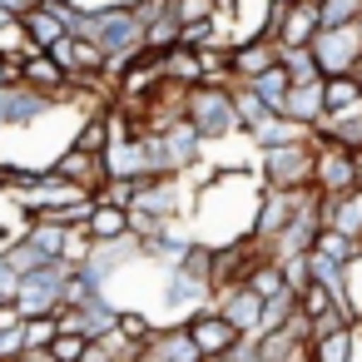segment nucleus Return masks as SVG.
<instances>
[{
    "instance_id": "obj_1",
    "label": "nucleus",
    "mask_w": 362,
    "mask_h": 362,
    "mask_svg": "<svg viewBox=\"0 0 362 362\" xmlns=\"http://www.w3.org/2000/svg\"><path fill=\"white\" fill-rule=\"evenodd\" d=\"M184 119L199 129V139H204V144L238 134L233 95H228V85H218V80H199V85H189V95H184Z\"/></svg>"
},
{
    "instance_id": "obj_2",
    "label": "nucleus",
    "mask_w": 362,
    "mask_h": 362,
    "mask_svg": "<svg viewBox=\"0 0 362 362\" xmlns=\"http://www.w3.org/2000/svg\"><path fill=\"white\" fill-rule=\"evenodd\" d=\"M258 189H313V144L293 139V144H273L258 149Z\"/></svg>"
},
{
    "instance_id": "obj_3",
    "label": "nucleus",
    "mask_w": 362,
    "mask_h": 362,
    "mask_svg": "<svg viewBox=\"0 0 362 362\" xmlns=\"http://www.w3.org/2000/svg\"><path fill=\"white\" fill-rule=\"evenodd\" d=\"M313 60H317V75H347L362 55V21L352 25H322L313 40H308Z\"/></svg>"
},
{
    "instance_id": "obj_4",
    "label": "nucleus",
    "mask_w": 362,
    "mask_h": 362,
    "mask_svg": "<svg viewBox=\"0 0 362 362\" xmlns=\"http://www.w3.org/2000/svg\"><path fill=\"white\" fill-rule=\"evenodd\" d=\"M313 189L337 199L347 189H362V169L352 159V149H337V144H317L313 149Z\"/></svg>"
},
{
    "instance_id": "obj_5",
    "label": "nucleus",
    "mask_w": 362,
    "mask_h": 362,
    "mask_svg": "<svg viewBox=\"0 0 362 362\" xmlns=\"http://www.w3.org/2000/svg\"><path fill=\"white\" fill-rule=\"evenodd\" d=\"M184 327H189L194 347L204 352V362H209V357H223V352L233 347V337H238V327H233L218 308H199V313H189Z\"/></svg>"
},
{
    "instance_id": "obj_6",
    "label": "nucleus",
    "mask_w": 362,
    "mask_h": 362,
    "mask_svg": "<svg viewBox=\"0 0 362 362\" xmlns=\"http://www.w3.org/2000/svg\"><path fill=\"white\" fill-rule=\"evenodd\" d=\"M50 174H60V179L80 184L85 194H95V189L110 179V169H105V154H90V149H75V144H65V149L55 154Z\"/></svg>"
},
{
    "instance_id": "obj_7",
    "label": "nucleus",
    "mask_w": 362,
    "mask_h": 362,
    "mask_svg": "<svg viewBox=\"0 0 362 362\" xmlns=\"http://www.w3.org/2000/svg\"><path fill=\"white\" fill-rule=\"evenodd\" d=\"M273 115H288L293 124H313V119H322L327 115V105H322V75L317 80H288V90H283V100H278V110Z\"/></svg>"
},
{
    "instance_id": "obj_8",
    "label": "nucleus",
    "mask_w": 362,
    "mask_h": 362,
    "mask_svg": "<svg viewBox=\"0 0 362 362\" xmlns=\"http://www.w3.org/2000/svg\"><path fill=\"white\" fill-rule=\"evenodd\" d=\"M268 65H278V45H273L268 35H243V40L228 45V75H233V80H253V75H263Z\"/></svg>"
},
{
    "instance_id": "obj_9",
    "label": "nucleus",
    "mask_w": 362,
    "mask_h": 362,
    "mask_svg": "<svg viewBox=\"0 0 362 362\" xmlns=\"http://www.w3.org/2000/svg\"><path fill=\"white\" fill-rule=\"evenodd\" d=\"M214 308L238 327V332H258V313H263V298L248 288V283H228V288H214Z\"/></svg>"
},
{
    "instance_id": "obj_10",
    "label": "nucleus",
    "mask_w": 362,
    "mask_h": 362,
    "mask_svg": "<svg viewBox=\"0 0 362 362\" xmlns=\"http://www.w3.org/2000/svg\"><path fill=\"white\" fill-rule=\"evenodd\" d=\"M317 35V0H293L273 25V45H308Z\"/></svg>"
},
{
    "instance_id": "obj_11",
    "label": "nucleus",
    "mask_w": 362,
    "mask_h": 362,
    "mask_svg": "<svg viewBox=\"0 0 362 362\" xmlns=\"http://www.w3.org/2000/svg\"><path fill=\"white\" fill-rule=\"evenodd\" d=\"M21 85L45 90V95H55V100H60V90H65V70H60L45 50H25V55H21Z\"/></svg>"
},
{
    "instance_id": "obj_12",
    "label": "nucleus",
    "mask_w": 362,
    "mask_h": 362,
    "mask_svg": "<svg viewBox=\"0 0 362 362\" xmlns=\"http://www.w3.org/2000/svg\"><path fill=\"white\" fill-rule=\"evenodd\" d=\"M243 139H248L253 149H273V144H293V139H308V129H303V124H293L288 115H273V110H268V115H263V119H258L253 129H243Z\"/></svg>"
},
{
    "instance_id": "obj_13",
    "label": "nucleus",
    "mask_w": 362,
    "mask_h": 362,
    "mask_svg": "<svg viewBox=\"0 0 362 362\" xmlns=\"http://www.w3.org/2000/svg\"><path fill=\"white\" fill-rule=\"evenodd\" d=\"M352 342H357V327H327L308 337V362H352Z\"/></svg>"
},
{
    "instance_id": "obj_14",
    "label": "nucleus",
    "mask_w": 362,
    "mask_h": 362,
    "mask_svg": "<svg viewBox=\"0 0 362 362\" xmlns=\"http://www.w3.org/2000/svg\"><path fill=\"white\" fill-rule=\"evenodd\" d=\"M159 75L164 80H174V85H199L204 80V70H199V50L194 45H169L164 55H159Z\"/></svg>"
},
{
    "instance_id": "obj_15",
    "label": "nucleus",
    "mask_w": 362,
    "mask_h": 362,
    "mask_svg": "<svg viewBox=\"0 0 362 362\" xmlns=\"http://www.w3.org/2000/svg\"><path fill=\"white\" fill-rule=\"evenodd\" d=\"M85 233L100 243V238H119V233H129V209L124 204H105V199H95L90 204V218H85Z\"/></svg>"
},
{
    "instance_id": "obj_16",
    "label": "nucleus",
    "mask_w": 362,
    "mask_h": 362,
    "mask_svg": "<svg viewBox=\"0 0 362 362\" xmlns=\"http://www.w3.org/2000/svg\"><path fill=\"white\" fill-rule=\"evenodd\" d=\"M313 253H322V258H332V263H347V268H352V263L362 258V238H352V233H342V228H327V223H322V228L313 233Z\"/></svg>"
},
{
    "instance_id": "obj_17",
    "label": "nucleus",
    "mask_w": 362,
    "mask_h": 362,
    "mask_svg": "<svg viewBox=\"0 0 362 362\" xmlns=\"http://www.w3.org/2000/svg\"><path fill=\"white\" fill-rule=\"evenodd\" d=\"M322 105H327V115L362 110V80H352V75H322Z\"/></svg>"
},
{
    "instance_id": "obj_18",
    "label": "nucleus",
    "mask_w": 362,
    "mask_h": 362,
    "mask_svg": "<svg viewBox=\"0 0 362 362\" xmlns=\"http://www.w3.org/2000/svg\"><path fill=\"white\" fill-rule=\"evenodd\" d=\"M21 30H25L30 50H50V45H55L60 35H70V30H65V25H60V21H55V16H50L45 6H30V11L21 16Z\"/></svg>"
},
{
    "instance_id": "obj_19",
    "label": "nucleus",
    "mask_w": 362,
    "mask_h": 362,
    "mask_svg": "<svg viewBox=\"0 0 362 362\" xmlns=\"http://www.w3.org/2000/svg\"><path fill=\"white\" fill-rule=\"evenodd\" d=\"M228 95H233V119H238V134H243V129H253V124L268 115V105H263V100L243 85V80H233V85H228Z\"/></svg>"
},
{
    "instance_id": "obj_20",
    "label": "nucleus",
    "mask_w": 362,
    "mask_h": 362,
    "mask_svg": "<svg viewBox=\"0 0 362 362\" xmlns=\"http://www.w3.org/2000/svg\"><path fill=\"white\" fill-rule=\"evenodd\" d=\"M139 45H144V50H154V55H164L169 45H179V21H174L169 11H164V16H154V21H144Z\"/></svg>"
},
{
    "instance_id": "obj_21",
    "label": "nucleus",
    "mask_w": 362,
    "mask_h": 362,
    "mask_svg": "<svg viewBox=\"0 0 362 362\" xmlns=\"http://www.w3.org/2000/svg\"><path fill=\"white\" fill-rule=\"evenodd\" d=\"M0 258H6V268H16L21 278H25L30 268H40V263H50V258H45V253H40V248H35V243H30L25 233H21V238H11L6 248H0Z\"/></svg>"
},
{
    "instance_id": "obj_22",
    "label": "nucleus",
    "mask_w": 362,
    "mask_h": 362,
    "mask_svg": "<svg viewBox=\"0 0 362 362\" xmlns=\"http://www.w3.org/2000/svg\"><path fill=\"white\" fill-rule=\"evenodd\" d=\"M243 85H248L268 110H278V100H283V90H288V70H283V65H268L263 75H253V80H243Z\"/></svg>"
},
{
    "instance_id": "obj_23",
    "label": "nucleus",
    "mask_w": 362,
    "mask_h": 362,
    "mask_svg": "<svg viewBox=\"0 0 362 362\" xmlns=\"http://www.w3.org/2000/svg\"><path fill=\"white\" fill-rule=\"evenodd\" d=\"M278 65L288 70V80H317V60L308 45H278Z\"/></svg>"
},
{
    "instance_id": "obj_24",
    "label": "nucleus",
    "mask_w": 362,
    "mask_h": 362,
    "mask_svg": "<svg viewBox=\"0 0 362 362\" xmlns=\"http://www.w3.org/2000/svg\"><path fill=\"white\" fill-rule=\"evenodd\" d=\"M70 144H75V149H90V154H100V149L110 144V115H85Z\"/></svg>"
},
{
    "instance_id": "obj_25",
    "label": "nucleus",
    "mask_w": 362,
    "mask_h": 362,
    "mask_svg": "<svg viewBox=\"0 0 362 362\" xmlns=\"http://www.w3.org/2000/svg\"><path fill=\"white\" fill-rule=\"evenodd\" d=\"M258 298H273V293H283L288 283H283V268H278V258H263L258 268H248V278H243Z\"/></svg>"
},
{
    "instance_id": "obj_26",
    "label": "nucleus",
    "mask_w": 362,
    "mask_h": 362,
    "mask_svg": "<svg viewBox=\"0 0 362 362\" xmlns=\"http://www.w3.org/2000/svg\"><path fill=\"white\" fill-rule=\"evenodd\" d=\"M362 21V0H317V30L322 25H352Z\"/></svg>"
},
{
    "instance_id": "obj_27",
    "label": "nucleus",
    "mask_w": 362,
    "mask_h": 362,
    "mask_svg": "<svg viewBox=\"0 0 362 362\" xmlns=\"http://www.w3.org/2000/svg\"><path fill=\"white\" fill-rule=\"evenodd\" d=\"M115 332H119L129 347H139V342L154 332V322H149L144 313H134V308H119V317H115Z\"/></svg>"
},
{
    "instance_id": "obj_28",
    "label": "nucleus",
    "mask_w": 362,
    "mask_h": 362,
    "mask_svg": "<svg viewBox=\"0 0 362 362\" xmlns=\"http://www.w3.org/2000/svg\"><path fill=\"white\" fill-rule=\"evenodd\" d=\"M85 342H90L85 332H65V327H55V337L45 342V357H50V362H75Z\"/></svg>"
},
{
    "instance_id": "obj_29",
    "label": "nucleus",
    "mask_w": 362,
    "mask_h": 362,
    "mask_svg": "<svg viewBox=\"0 0 362 362\" xmlns=\"http://www.w3.org/2000/svg\"><path fill=\"white\" fill-rule=\"evenodd\" d=\"M293 303H298V313L317 317V313H327V308H332V293H327L322 283H313V278H308V283H303V288L293 293Z\"/></svg>"
},
{
    "instance_id": "obj_30",
    "label": "nucleus",
    "mask_w": 362,
    "mask_h": 362,
    "mask_svg": "<svg viewBox=\"0 0 362 362\" xmlns=\"http://www.w3.org/2000/svg\"><path fill=\"white\" fill-rule=\"evenodd\" d=\"M223 6L218 0H169V16L179 21V25H189V21H209V16H218Z\"/></svg>"
},
{
    "instance_id": "obj_31",
    "label": "nucleus",
    "mask_w": 362,
    "mask_h": 362,
    "mask_svg": "<svg viewBox=\"0 0 362 362\" xmlns=\"http://www.w3.org/2000/svg\"><path fill=\"white\" fill-rule=\"evenodd\" d=\"M90 243H95V238H90L85 228H65V238H60V263H70V268L85 263V258H90Z\"/></svg>"
},
{
    "instance_id": "obj_32",
    "label": "nucleus",
    "mask_w": 362,
    "mask_h": 362,
    "mask_svg": "<svg viewBox=\"0 0 362 362\" xmlns=\"http://www.w3.org/2000/svg\"><path fill=\"white\" fill-rule=\"evenodd\" d=\"M25 322V317H21ZM21 322L16 327H0V362H16L21 352H25V337H21Z\"/></svg>"
},
{
    "instance_id": "obj_33",
    "label": "nucleus",
    "mask_w": 362,
    "mask_h": 362,
    "mask_svg": "<svg viewBox=\"0 0 362 362\" xmlns=\"http://www.w3.org/2000/svg\"><path fill=\"white\" fill-rule=\"evenodd\" d=\"M16 288H21V273L6 268V258H0V298H16Z\"/></svg>"
},
{
    "instance_id": "obj_34",
    "label": "nucleus",
    "mask_w": 362,
    "mask_h": 362,
    "mask_svg": "<svg viewBox=\"0 0 362 362\" xmlns=\"http://www.w3.org/2000/svg\"><path fill=\"white\" fill-rule=\"evenodd\" d=\"M218 6H223V11H228V6H233V0H218Z\"/></svg>"
},
{
    "instance_id": "obj_35",
    "label": "nucleus",
    "mask_w": 362,
    "mask_h": 362,
    "mask_svg": "<svg viewBox=\"0 0 362 362\" xmlns=\"http://www.w3.org/2000/svg\"><path fill=\"white\" fill-rule=\"evenodd\" d=\"M357 327H362V313H357Z\"/></svg>"
}]
</instances>
